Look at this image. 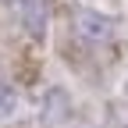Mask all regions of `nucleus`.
Listing matches in <instances>:
<instances>
[{
    "label": "nucleus",
    "instance_id": "7ed1b4c3",
    "mask_svg": "<svg viewBox=\"0 0 128 128\" xmlns=\"http://www.w3.org/2000/svg\"><path fill=\"white\" fill-rule=\"evenodd\" d=\"M14 110V92L7 86H0V114H11Z\"/></svg>",
    "mask_w": 128,
    "mask_h": 128
},
{
    "label": "nucleus",
    "instance_id": "f257e3e1",
    "mask_svg": "<svg viewBox=\"0 0 128 128\" xmlns=\"http://www.w3.org/2000/svg\"><path fill=\"white\" fill-rule=\"evenodd\" d=\"M78 36L89 39V43H107L114 36V22L107 14H96V11H82L78 14Z\"/></svg>",
    "mask_w": 128,
    "mask_h": 128
},
{
    "label": "nucleus",
    "instance_id": "f03ea898",
    "mask_svg": "<svg viewBox=\"0 0 128 128\" xmlns=\"http://www.w3.org/2000/svg\"><path fill=\"white\" fill-rule=\"evenodd\" d=\"M14 11L36 39L46 32V0H14Z\"/></svg>",
    "mask_w": 128,
    "mask_h": 128
}]
</instances>
